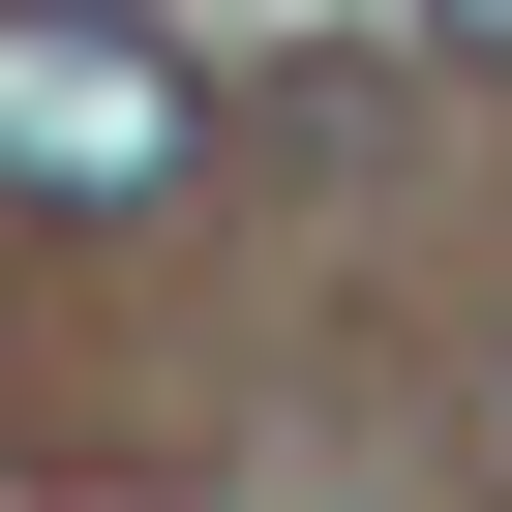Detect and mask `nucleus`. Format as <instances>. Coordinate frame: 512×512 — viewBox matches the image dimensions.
I'll list each match as a JSON object with an SVG mask.
<instances>
[{"instance_id": "obj_1", "label": "nucleus", "mask_w": 512, "mask_h": 512, "mask_svg": "<svg viewBox=\"0 0 512 512\" xmlns=\"http://www.w3.org/2000/svg\"><path fill=\"white\" fill-rule=\"evenodd\" d=\"M181 31H121V0H0V181L31 211H121V181H181Z\"/></svg>"}, {"instance_id": "obj_2", "label": "nucleus", "mask_w": 512, "mask_h": 512, "mask_svg": "<svg viewBox=\"0 0 512 512\" xmlns=\"http://www.w3.org/2000/svg\"><path fill=\"white\" fill-rule=\"evenodd\" d=\"M452 31H482V61H512V0H452Z\"/></svg>"}]
</instances>
